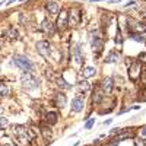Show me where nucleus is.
<instances>
[{"instance_id": "obj_1", "label": "nucleus", "mask_w": 146, "mask_h": 146, "mask_svg": "<svg viewBox=\"0 0 146 146\" xmlns=\"http://www.w3.org/2000/svg\"><path fill=\"white\" fill-rule=\"evenodd\" d=\"M12 135L15 136L18 146H27L31 142L29 129H27L25 126H13L12 127Z\"/></svg>"}, {"instance_id": "obj_2", "label": "nucleus", "mask_w": 146, "mask_h": 146, "mask_svg": "<svg viewBox=\"0 0 146 146\" xmlns=\"http://www.w3.org/2000/svg\"><path fill=\"white\" fill-rule=\"evenodd\" d=\"M13 64L18 66L22 72H25V73L32 70V63L29 62V58L25 57V56H15L13 57Z\"/></svg>"}, {"instance_id": "obj_3", "label": "nucleus", "mask_w": 146, "mask_h": 146, "mask_svg": "<svg viewBox=\"0 0 146 146\" xmlns=\"http://www.w3.org/2000/svg\"><path fill=\"white\" fill-rule=\"evenodd\" d=\"M22 85H23V88H25L27 91H32L35 89L36 86H38V80H36V78L32 75V73H23V76H22Z\"/></svg>"}, {"instance_id": "obj_4", "label": "nucleus", "mask_w": 146, "mask_h": 146, "mask_svg": "<svg viewBox=\"0 0 146 146\" xmlns=\"http://www.w3.org/2000/svg\"><path fill=\"white\" fill-rule=\"evenodd\" d=\"M127 27H129L130 34H142V32L146 31V25H145V23L137 22V21L131 19V18L127 19Z\"/></svg>"}, {"instance_id": "obj_5", "label": "nucleus", "mask_w": 146, "mask_h": 146, "mask_svg": "<svg viewBox=\"0 0 146 146\" xmlns=\"http://www.w3.org/2000/svg\"><path fill=\"white\" fill-rule=\"evenodd\" d=\"M67 25H69V15H67L66 10H62L58 13V18H57V22H56V28L63 31V29H66Z\"/></svg>"}, {"instance_id": "obj_6", "label": "nucleus", "mask_w": 146, "mask_h": 146, "mask_svg": "<svg viewBox=\"0 0 146 146\" xmlns=\"http://www.w3.org/2000/svg\"><path fill=\"white\" fill-rule=\"evenodd\" d=\"M80 21H82L80 10H79L78 7H73V9L70 10V13H69V25L76 27V25H79V23H80Z\"/></svg>"}, {"instance_id": "obj_7", "label": "nucleus", "mask_w": 146, "mask_h": 146, "mask_svg": "<svg viewBox=\"0 0 146 146\" xmlns=\"http://www.w3.org/2000/svg\"><path fill=\"white\" fill-rule=\"evenodd\" d=\"M140 69H142V66L139 63V60H133V63L129 69V75H130L131 80H137L140 78Z\"/></svg>"}, {"instance_id": "obj_8", "label": "nucleus", "mask_w": 146, "mask_h": 146, "mask_svg": "<svg viewBox=\"0 0 146 146\" xmlns=\"http://www.w3.org/2000/svg\"><path fill=\"white\" fill-rule=\"evenodd\" d=\"M91 44H92V48L95 51L98 50V53H101V50H102V38H101L100 32L94 31L91 34Z\"/></svg>"}, {"instance_id": "obj_9", "label": "nucleus", "mask_w": 146, "mask_h": 146, "mask_svg": "<svg viewBox=\"0 0 146 146\" xmlns=\"http://www.w3.org/2000/svg\"><path fill=\"white\" fill-rule=\"evenodd\" d=\"M36 50H38V53L48 58L50 57V53H51V47H50V42L48 41H40V42H36Z\"/></svg>"}, {"instance_id": "obj_10", "label": "nucleus", "mask_w": 146, "mask_h": 146, "mask_svg": "<svg viewBox=\"0 0 146 146\" xmlns=\"http://www.w3.org/2000/svg\"><path fill=\"white\" fill-rule=\"evenodd\" d=\"M83 105H85L83 95H78L76 98H73V101H72V110L75 113H80L82 110H83Z\"/></svg>"}, {"instance_id": "obj_11", "label": "nucleus", "mask_w": 146, "mask_h": 146, "mask_svg": "<svg viewBox=\"0 0 146 146\" xmlns=\"http://www.w3.org/2000/svg\"><path fill=\"white\" fill-rule=\"evenodd\" d=\"M53 102L57 108H64L66 107V95L62 94V92H58L54 95V98H53Z\"/></svg>"}, {"instance_id": "obj_12", "label": "nucleus", "mask_w": 146, "mask_h": 146, "mask_svg": "<svg viewBox=\"0 0 146 146\" xmlns=\"http://www.w3.org/2000/svg\"><path fill=\"white\" fill-rule=\"evenodd\" d=\"M114 88V82H113V78H105L102 82H101V89L104 91V94H110Z\"/></svg>"}, {"instance_id": "obj_13", "label": "nucleus", "mask_w": 146, "mask_h": 146, "mask_svg": "<svg viewBox=\"0 0 146 146\" xmlns=\"http://www.w3.org/2000/svg\"><path fill=\"white\" fill-rule=\"evenodd\" d=\"M41 31H42L45 35H53L54 31H56V27L53 25L50 21H44V22L41 23Z\"/></svg>"}, {"instance_id": "obj_14", "label": "nucleus", "mask_w": 146, "mask_h": 146, "mask_svg": "<svg viewBox=\"0 0 146 146\" xmlns=\"http://www.w3.org/2000/svg\"><path fill=\"white\" fill-rule=\"evenodd\" d=\"M45 7H47V10H48V13H50V15H57L60 12V6H58V3L56 2V0H50V2H47Z\"/></svg>"}, {"instance_id": "obj_15", "label": "nucleus", "mask_w": 146, "mask_h": 146, "mask_svg": "<svg viewBox=\"0 0 146 146\" xmlns=\"http://www.w3.org/2000/svg\"><path fill=\"white\" fill-rule=\"evenodd\" d=\"M73 58L78 64H82L83 63V57H82V53H80V44H76L73 47Z\"/></svg>"}, {"instance_id": "obj_16", "label": "nucleus", "mask_w": 146, "mask_h": 146, "mask_svg": "<svg viewBox=\"0 0 146 146\" xmlns=\"http://www.w3.org/2000/svg\"><path fill=\"white\" fill-rule=\"evenodd\" d=\"M3 35H5V38H7V40H10V41L18 40V31H16L15 28H7V29L3 32Z\"/></svg>"}, {"instance_id": "obj_17", "label": "nucleus", "mask_w": 146, "mask_h": 146, "mask_svg": "<svg viewBox=\"0 0 146 146\" xmlns=\"http://www.w3.org/2000/svg\"><path fill=\"white\" fill-rule=\"evenodd\" d=\"M96 73V70H95V67H92V66H88V67H85L83 70H82V78L83 79H88V78H92L94 75Z\"/></svg>"}, {"instance_id": "obj_18", "label": "nucleus", "mask_w": 146, "mask_h": 146, "mask_svg": "<svg viewBox=\"0 0 146 146\" xmlns=\"http://www.w3.org/2000/svg\"><path fill=\"white\" fill-rule=\"evenodd\" d=\"M102 100H104V91H102L101 88H100V89H95V91H94V98H92V101L96 102V104H100Z\"/></svg>"}, {"instance_id": "obj_19", "label": "nucleus", "mask_w": 146, "mask_h": 146, "mask_svg": "<svg viewBox=\"0 0 146 146\" xmlns=\"http://www.w3.org/2000/svg\"><path fill=\"white\" fill-rule=\"evenodd\" d=\"M118 58H120L118 51H111V53L107 56L105 62H107V63H117V62H118Z\"/></svg>"}, {"instance_id": "obj_20", "label": "nucleus", "mask_w": 146, "mask_h": 146, "mask_svg": "<svg viewBox=\"0 0 146 146\" xmlns=\"http://www.w3.org/2000/svg\"><path fill=\"white\" fill-rule=\"evenodd\" d=\"M41 135H42V137L48 142L51 139V135H53V131H51V129L50 127H47V126H42L41 127Z\"/></svg>"}, {"instance_id": "obj_21", "label": "nucleus", "mask_w": 146, "mask_h": 146, "mask_svg": "<svg viewBox=\"0 0 146 146\" xmlns=\"http://www.w3.org/2000/svg\"><path fill=\"white\" fill-rule=\"evenodd\" d=\"M45 120H47V123H50V124H56V123H57V120H58V115H57L56 113L50 111V113H47Z\"/></svg>"}, {"instance_id": "obj_22", "label": "nucleus", "mask_w": 146, "mask_h": 146, "mask_svg": "<svg viewBox=\"0 0 146 146\" xmlns=\"http://www.w3.org/2000/svg\"><path fill=\"white\" fill-rule=\"evenodd\" d=\"M57 86L62 88V89H70V88H72L63 78H57Z\"/></svg>"}, {"instance_id": "obj_23", "label": "nucleus", "mask_w": 146, "mask_h": 146, "mask_svg": "<svg viewBox=\"0 0 146 146\" xmlns=\"http://www.w3.org/2000/svg\"><path fill=\"white\" fill-rule=\"evenodd\" d=\"M130 38L135 40V41H137V42L146 44V38H145V36H142V34H130Z\"/></svg>"}, {"instance_id": "obj_24", "label": "nucleus", "mask_w": 146, "mask_h": 146, "mask_svg": "<svg viewBox=\"0 0 146 146\" xmlns=\"http://www.w3.org/2000/svg\"><path fill=\"white\" fill-rule=\"evenodd\" d=\"M78 85H79L78 88L80 89V92H86V91H89V88H91V86H89V83H88L86 80H82V82H79Z\"/></svg>"}, {"instance_id": "obj_25", "label": "nucleus", "mask_w": 146, "mask_h": 146, "mask_svg": "<svg viewBox=\"0 0 146 146\" xmlns=\"http://www.w3.org/2000/svg\"><path fill=\"white\" fill-rule=\"evenodd\" d=\"M7 95H9V88H7V85L0 83V96H7Z\"/></svg>"}, {"instance_id": "obj_26", "label": "nucleus", "mask_w": 146, "mask_h": 146, "mask_svg": "<svg viewBox=\"0 0 146 146\" xmlns=\"http://www.w3.org/2000/svg\"><path fill=\"white\" fill-rule=\"evenodd\" d=\"M7 126H9V121H7V118L2 117V118H0V129H5V127H7Z\"/></svg>"}, {"instance_id": "obj_27", "label": "nucleus", "mask_w": 146, "mask_h": 146, "mask_svg": "<svg viewBox=\"0 0 146 146\" xmlns=\"http://www.w3.org/2000/svg\"><path fill=\"white\" fill-rule=\"evenodd\" d=\"M140 78L143 79V82H146V64H143L140 69Z\"/></svg>"}, {"instance_id": "obj_28", "label": "nucleus", "mask_w": 146, "mask_h": 146, "mask_svg": "<svg viewBox=\"0 0 146 146\" xmlns=\"http://www.w3.org/2000/svg\"><path fill=\"white\" fill-rule=\"evenodd\" d=\"M94 123H95V120H94V118H89V120L86 121V124H85V129H86V130H89V129L94 126Z\"/></svg>"}, {"instance_id": "obj_29", "label": "nucleus", "mask_w": 146, "mask_h": 146, "mask_svg": "<svg viewBox=\"0 0 146 146\" xmlns=\"http://www.w3.org/2000/svg\"><path fill=\"white\" fill-rule=\"evenodd\" d=\"M0 146H18L16 143H12V142H6V143H2Z\"/></svg>"}, {"instance_id": "obj_30", "label": "nucleus", "mask_w": 146, "mask_h": 146, "mask_svg": "<svg viewBox=\"0 0 146 146\" xmlns=\"http://www.w3.org/2000/svg\"><path fill=\"white\" fill-rule=\"evenodd\" d=\"M133 5H136V2H135V0H130L129 3H126V5H124V7H129V6H133Z\"/></svg>"}, {"instance_id": "obj_31", "label": "nucleus", "mask_w": 146, "mask_h": 146, "mask_svg": "<svg viewBox=\"0 0 146 146\" xmlns=\"http://www.w3.org/2000/svg\"><path fill=\"white\" fill-rule=\"evenodd\" d=\"M136 146H145V142H142V139H136Z\"/></svg>"}, {"instance_id": "obj_32", "label": "nucleus", "mask_w": 146, "mask_h": 146, "mask_svg": "<svg viewBox=\"0 0 146 146\" xmlns=\"http://www.w3.org/2000/svg\"><path fill=\"white\" fill-rule=\"evenodd\" d=\"M111 121H113L111 118H108V120H105V121H104V124H105V126H108V124H111Z\"/></svg>"}, {"instance_id": "obj_33", "label": "nucleus", "mask_w": 146, "mask_h": 146, "mask_svg": "<svg viewBox=\"0 0 146 146\" xmlns=\"http://www.w3.org/2000/svg\"><path fill=\"white\" fill-rule=\"evenodd\" d=\"M142 136H146V127L142 129Z\"/></svg>"}, {"instance_id": "obj_34", "label": "nucleus", "mask_w": 146, "mask_h": 146, "mask_svg": "<svg viewBox=\"0 0 146 146\" xmlns=\"http://www.w3.org/2000/svg\"><path fill=\"white\" fill-rule=\"evenodd\" d=\"M16 0H9V5H12V3H15Z\"/></svg>"}, {"instance_id": "obj_35", "label": "nucleus", "mask_w": 146, "mask_h": 146, "mask_svg": "<svg viewBox=\"0 0 146 146\" xmlns=\"http://www.w3.org/2000/svg\"><path fill=\"white\" fill-rule=\"evenodd\" d=\"M110 146H117V143H114V142H111V145H110Z\"/></svg>"}, {"instance_id": "obj_36", "label": "nucleus", "mask_w": 146, "mask_h": 146, "mask_svg": "<svg viewBox=\"0 0 146 146\" xmlns=\"http://www.w3.org/2000/svg\"><path fill=\"white\" fill-rule=\"evenodd\" d=\"M143 18H145V19H146V12H145V13H143Z\"/></svg>"}, {"instance_id": "obj_37", "label": "nucleus", "mask_w": 146, "mask_h": 146, "mask_svg": "<svg viewBox=\"0 0 146 146\" xmlns=\"http://www.w3.org/2000/svg\"><path fill=\"white\" fill-rule=\"evenodd\" d=\"M0 111H2V110H0Z\"/></svg>"}]
</instances>
